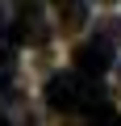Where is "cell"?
Returning a JSON list of instances; mask_svg holds the SVG:
<instances>
[{
    "mask_svg": "<svg viewBox=\"0 0 121 126\" xmlns=\"http://www.w3.org/2000/svg\"><path fill=\"white\" fill-rule=\"evenodd\" d=\"M21 17H13V25H9V38H13V50L17 46H46L50 42V25H42V9L38 4H21L17 9Z\"/></svg>",
    "mask_w": 121,
    "mask_h": 126,
    "instance_id": "1",
    "label": "cell"
},
{
    "mask_svg": "<svg viewBox=\"0 0 121 126\" xmlns=\"http://www.w3.org/2000/svg\"><path fill=\"white\" fill-rule=\"evenodd\" d=\"M42 97H46V105L58 109V113L79 109V76H75V72H54V76L42 84Z\"/></svg>",
    "mask_w": 121,
    "mask_h": 126,
    "instance_id": "2",
    "label": "cell"
},
{
    "mask_svg": "<svg viewBox=\"0 0 121 126\" xmlns=\"http://www.w3.org/2000/svg\"><path fill=\"white\" fill-rule=\"evenodd\" d=\"M71 59H75V72H84V76H104V72L113 67V50H109L100 38H92V42H75Z\"/></svg>",
    "mask_w": 121,
    "mask_h": 126,
    "instance_id": "3",
    "label": "cell"
},
{
    "mask_svg": "<svg viewBox=\"0 0 121 126\" xmlns=\"http://www.w3.org/2000/svg\"><path fill=\"white\" fill-rule=\"evenodd\" d=\"M88 21V4H63V30L75 34V25Z\"/></svg>",
    "mask_w": 121,
    "mask_h": 126,
    "instance_id": "4",
    "label": "cell"
},
{
    "mask_svg": "<svg viewBox=\"0 0 121 126\" xmlns=\"http://www.w3.org/2000/svg\"><path fill=\"white\" fill-rule=\"evenodd\" d=\"M100 42H104L109 50H113V46H121V13H117V17H109V21L100 25Z\"/></svg>",
    "mask_w": 121,
    "mask_h": 126,
    "instance_id": "5",
    "label": "cell"
},
{
    "mask_svg": "<svg viewBox=\"0 0 121 126\" xmlns=\"http://www.w3.org/2000/svg\"><path fill=\"white\" fill-rule=\"evenodd\" d=\"M13 63H17V50L13 46H0V72H13Z\"/></svg>",
    "mask_w": 121,
    "mask_h": 126,
    "instance_id": "6",
    "label": "cell"
},
{
    "mask_svg": "<svg viewBox=\"0 0 121 126\" xmlns=\"http://www.w3.org/2000/svg\"><path fill=\"white\" fill-rule=\"evenodd\" d=\"M9 80H13V72H0V93L9 88Z\"/></svg>",
    "mask_w": 121,
    "mask_h": 126,
    "instance_id": "7",
    "label": "cell"
},
{
    "mask_svg": "<svg viewBox=\"0 0 121 126\" xmlns=\"http://www.w3.org/2000/svg\"><path fill=\"white\" fill-rule=\"evenodd\" d=\"M0 30H4V9H0Z\"/></svg>",
    "mask_w": 121,
    "mask_h": 126,
    "instance_id": "8",
    "label": "cell"
}]
</instances>
